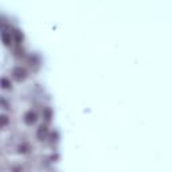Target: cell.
Instances as JSON below:
<instances>
[{
	"label": "cell",
	"instance_id": "cell-1",
	"mask_svg": "<svg viewBox=\"0 0 172 172\" xmlns=\"http://www.w3.org/2000/svg\"><path fill=\"white\" fill-rule=\"evenodd\" d=\"M35 121H37V114H35L34 112L30 110L28 113H26V116H24V123H26L27 125H31V124H34Z\"/></svg>",
	"mask_w": 172,
	"mask_h": 172
},
{
	"label": "cell",
	"instance_id": "cell-2",
	"mask_svg": "<svg viewBox=\"0 0 172 172\" xmlns=\"http://www.w3.org/2000/svg\"><path fill=\"white\" fill-rule=\"evenodd\" d=\"M24 70L22 67H18V69H15L13 70V76H15V78L18 79V81H20V79H23L24 78Z\"/></svg>",
	"mask_w": 172,
	"mask_h": 172
},
{
	"label": "cell",
	"instance_id": "cell-3",
	"mask_svg": "<svg viewBox=\"0 0 172 172\" xmlns=\"http://www.w3.org/2000/svg\"><path fill=\"white\" fill-rule=\"evenodd\" d=\"M46 136H47V128L42 125V126L39 128V130H38V137H39L40 140H43V138L46 137Z\"/></svg>",
	"mask_w": 172,
	"mask_h": 172
},
{
	"label": "cell",
	"instance_id": "cell-4",
	"mask_svg": "<svg viewBox=\"0 0 172 172\" xmlns=\"http://www.w3.org/2000/svg\"><path fill=\"white\" fill-rule=\"evenodd\" d=\"M7 123H8V118L5 117V116H1V117H0V125H5Z\"/></svg>",
	"mask_w": 172,
	"mask_h": 172
},
{
	"label": "cell",
	"instance_id": "cell-5",
	"mask_svg": "<svg viewBox=\"0 0 172 172\" xmlns=\"http://www.w3.org/2000/svg\"><path fill=\"white\" fill-rule=\"evenodd\" d=\"M1 84L4 85V86H3V87H5V89H7V87H10V82H8L7 79H4V78H3V79H1Z\"/></svg>",
	"mask_w": 172,
	"mask_h": 172
}]
</instances>
